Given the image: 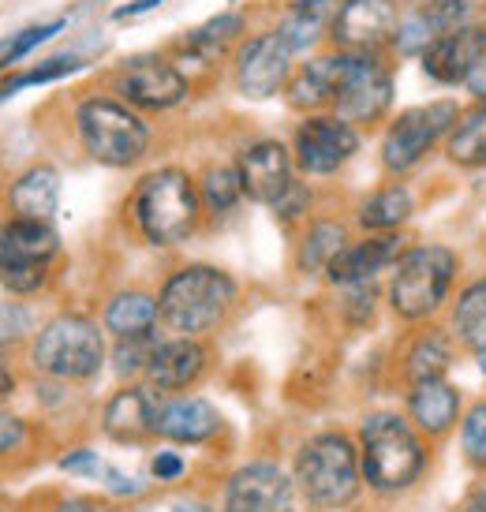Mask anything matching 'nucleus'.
I'll return each instance as SVG.
<instances>
[{
    "label": "nucleus",
    "mask_w": 486,
    "mask_h": 512,
    "mask_svg": "<svg viewBox=\"0 0 486 512\" xmlns=\"http://www.w3.org/2000/svg\"><path fill=\"white\" fill-rule=\"evenodd\" d=\"M359 468L363 483L378 494H401L419 483L427 468V445L412 419L397 412H371L359 427Z\"/></svg>",
    "instance_id": "1"
},
{
    "label": "nucleus",
    "mask_w": 486,
    "mask_h": 512,
    "mask_svg": "<svg viewBox=\"0 0 486 512\" xmlns=\"http://www.w3.org/2000/svg\"><path fill=\"white\" fill-rule=\"evenodd\" d=\"M236 296H240V288L225 270L206 266V262L184 266L172 273L158 292L161 326L169 329L172 337H206L229 318Z\"/></svg>",
    "instance_id": "2"
},
{
    "label": "nucleus",
    "mask_w": 486,
    "mask_h": 512,
    "mask_svg": "<svg viewBox=\"0 0 486 512\" xmlns=\"http://www.w3.org/2000/svg\"><path fill=\"white\" fill-rule=\"evenodd\" d=\"M128 210L146 240L176 247L199 228L202 195L184 169H154L135 184Z\"/></svg>",
    "instance_id": "3"
},
{
    "label": "nucleus",
    "mask_w": 486,
    "mask_h": 512,
    "mask_svg": "<svg viewBox=\"0 0 486 512\" xmlns=\"http://www.w3.org/2000/svg\"><path fill=\"white\" fill-rule=\"evenodd\" d=\"M292 483L315 509H341L356 498L359 483H363L359 445L348 434H337V430L307 438L303 449L296 453Z\"/></svg>",
    "instance_id": "4"
},
{
    "label": "nucleus",
    "mask_w": 486,
    "mask_h": 512,
    "mask_svg": "<svg viewBox=\"0 0 486 512\" xmlns=\"http://www.w3.org/2000/svg\"><path fill=\"white\" fill-rule=\"evenodd\" d=\"M460 262L445 243H419L408 247L389 281V307L401 322H423L430 314L445 307V299L453 292Z\"/></svg>",
    "instance_id": "5"
},
{
    "label": "nucleus",
    "mask_w": 486,
    "mask_h": 512,
    "mask_svg": "<svg viewBox=\"0 0 486 512\" xmlns=\"http://www.w3.org/2000/svg\"><path fill=\"white\" fill-rule=\"evenodd\" d=\"M30 363L60 382H86L105 363V333L83 314H60L34 337Z\"/></svg>",
    "instance_id": "6"
},
{
    "label": "nucleus",
    "mask_w": 486,
    "mask_h": 512,
    "mask_svg": "<svg viewBox=\"0 0 486 512\" xmlns=\"http://www.w3.org/2000/svg\"><path fill=\"white\" fill-rule=\"evenodd\" d=\"M75 120L86 154L109 169H128L150 146L146 120H139V113L120 98H86Z\"/></svg>",
    "instance_id": "7"
},
{
    "label": "nucleus",
    "mask_w": 486,
    "mask_h": 512,
    "mask_svg": "<svg viewBox=\"0 0 486 512\" xmlns=\"http://www.w3.org/2000/svg\"><path fill=\"white\" fill-rule=\"evenodd\" d=\"M460 105L449 98L427 101V105H415L404 109L401 116H393L382 139V165L393 176L412 172L423 157L434 154V146H442L449 139V131L457 124Z\"/></svg>",
    "instance_id": "8"
},
{
    "label": "nucleus",
    "mask_w": 486,
    "mask_h": 512,
    "mask_svg": "<svg viewBox=\"0 0 486 512\" xmlns=\"http://www.w3.org/2000/svg\"><path fill=\"white\" fill-rule=\"evenodd\" d=\"M60 251V236L49 221L12 217L0 228V281L15 296H30L45 285L49 262Z\"/></svg>",
    "instance_id": "9"
},
{
    "label": "nucleus",
    "mask_w": 486,
    "mask_h": 512,
    "mask_svg": "<svg viewBox=\"0 0 486 512\" xmlns=\"http://www.w3.org/2000/svg\"><path fill=\"white\" fill-rule=\"evenodd\" d=\"M389 105H393V75L386 60L378 53H348L333 113L356 128H371L389 113Z\"/></svg>",
    "instance_id": "10"
},
{
    "label": "nucleus",
    "mask_w": 486,
    "mask_h": 512,
    "mask_svg": "<svg viewBox=\"0 0 486 512\" xmlns=\"http://www.w3.org/2000/svg\"><path fill=\"white\" fill-rule=\"evenodd\" d=\"M359 150V128L337 113H307L292 135V157L303 176H333Z\"/></svg>",
    "instance_id": "11"
},
{
    "label": "nucleus",
    "mask_w": 486,
    "mask_h": 512,
    "mask_svg": "<svg viewBox=\"0 0 486 512\" xmlns=\"http://www.w3.org/2000/svg\"><path fill=\"white\" fill-rule=\"evenodd\" d=\"M401 12L393 0H341L329 23V38L344 53H382L393 45Z\"/></svg>",
    "instance_id": "12"
},
{
    "label": "nucleus",
    "mask_w": 486,
    "mask_h": 512,
    "mask_svg": "<svg viewBox=\"0 0 486 512\" xmlns=\"http://www.w3.org/2000/svg\"><path fill=\"white\" fill-rule=\"evenodd\" d=\"M292 57L296 53L281 38V30H270V34H258L251 42H243L240 53H236V86H240V94L266 101L277 90H285L292 72H296Z\"/></svg>",
    "instance_id": "13"
},
{
    "label": "nucleus",
    "mask_w": 486,
    "mask_h": 512,
    "mask_svg": "<svg viewBox=\"0 0 486 512\" xmlns=\"http://www.w3.org/2000/svg\"><path fill=\"white\" fill-rule=\"evenodd\" d=\"M116 90H120V101H128L131 109L161 113V109H172L187 98V79L172 68L169 60L135 57L124 64V72L116 75Z\"/></svg>",
    "instance_id": "14"
},
{
    "label": "nucleus",
    "mask_w": 486,
    "mask_h": 512,
    "mask_svg": "<svg viewBox=\"0 0 486 512\" xmlns=\"http://www.w3.org/2000/svg\"><path fill=\"white\" fill-rule=\"evenodd\" d=\"M292 479L277 464H247L229 479L221 512H288L292 509Z\"/></svg>",
    "instance_id": "15"
},
{
    "label": "nucleus",
    "mask_w": 486,
    "mask_h": 512,
    "mask_svg": "<svg viewBox=\"0 0 486 512\" xmlns=\"http://www.w3.org/2000/svg\"><path fill=\"white\" fill-rule=\"evenodd\" d=\"M236 169L243 176V191L255 202H266V206H273L288 187L296 184V157L277 139L251 143L236 157Z\"/></svg>",
    "instance_id": "16"
},
{
    "label": "nucleus",
    "mask_w": 486,
    "mask_h": 512,
    "mask_svg": "<svg viewBox=\"0 0 486 512\" xmlns=\"http://www.w3.org/2000/svg\"><path fill=\"white\" fill-rule=\"evenodd\" d=\"M408 251V240L401 232H367L363 240L348 243L341 255L333 258V266L326 270V277L333 285H359V281H374L382 270L397 266V258Z\"/></svg>",
    "instance_id": "17"
},
{
    "label": "nucleus",
    "mask_w": 486,
    "mask_h": 512,
    "mask_svg": "<svg viewBox=\"0 0 486 512\" xmlns=\"http://www.w3.org/2000/svg\"><path fill=\"white\" fill-rule=\"evenodd\" d=\"M344 68H348V53H344V49H333V53L303 60L285 86L288 105L300 109V113H322V109H329V105L337 101Z\"/></svg>",
    "instance_id": "18"
},
{
    "label": "nucleus",
    "mask_w": 486,
    "mask_h": 512,
    "mask_svg": "<svg viewBox=\"0 0 486 512\" xmlns=\"http://www.w3.org/2000/svg\"><path fill=\"white\" fill-rule=\"evenodd\" d=\"M468 23V0H423V8L401 15L393 49L401 57H423L442 34Z\"/></svg>",
    "instance_id": "19"
},
{
    "label": "nucleus",
    "mask_w": 486,
    "mask_h": 512,
    "mask_svg": "<svg viewBox=\"0 0 486 512\" xmlns=\"http://www.w3.org/2000/svg\"><path fill=\"white\" fill-rule=\"evenodd\" d=\"M483 49H486V27L464 23V27L442 34L423 53V72L442 86H464L468 72L475 68V60L483 57Z\"/></svg>",
    "instance_id": "20"
},
{
    "label": "nucleus",
    "mask_w": 486,
    "mask_h": 512,
    "mask_svg": "<svg viewBox=\"0 0 486 512\" xmlns=\"http://www.w3.org/2000/svg\"><path fill=\"white\" fill-rule=\"evenodd\" d=\"M161 393L154 385H124L116 389L105 412H101V430L120 445L154 438V415H158Z\"/></svg>",
    "instance_id": "21"
},
{
    "label": "nucleus",
    "mask_w": 486,
    "mask_h": 512,
    "mask_svg": "<svg viewBox=\"0 0 486 512\" xmlns=\"http://www.w3.org/2000/svg\"><path fill=\"white\" fill-rule=\"evenodd\" d=\"M221 430V412L202 397H169L161 393L158 415H154V438L180 441V445H202Z\"/></svg>",
    "instance_id": "22"
},
{
    "label": "nucleus",
    "mask_w": 486,
    "mask_h": 512,
    "mask_svg": "<svg viewBox=\"0 0 486 512\" xmlns=\"http://www.w3.org/2000/svg\"><path fill=\"white\" fill-rule=\"evenodd\" d=\"M206 363H210V352H206V344L199 337L158 341L154 359L146 367V385H154L158 393H180V389L199 382Z\"/></svg>",
    "instance_id": "23"
},
{
    "label": "nucleus",
    "mask_w": 486,
    "mask_h": 512,
    "mask_svg": "<svg viewBox=\"0 0 486 512\" xmlns=\"http://www.w3.org/2000/svg\"><path fill=\"white\" fill-rule=\"evenodd\" d=\"M408 419L423 438H445L460 423V393L445 378L415 382L408 389Z\"/></svg>",
    "instance_id": "24"
},
{
    "label": "nucleus",
    "mask_w": 486,
    "mask_h": 512,
    "mask_svg": "<svg viewBox=\"0 0 486 512\" xmlns=\"http://www.w3.org/2000/svg\"><path fill=\"white\" fill-rule=\"evenodd\" d=\"M60 202V176L49 165L19 172L8 187V210L12 217H30V221H53Z\"/></svg>",
    "instance_id": "25"
},
{
    "label": "nucleus",
    "mask_w": 486,
    "mask_h": 512,
    "mask_svg": "<svg viewBox=\"0 0 486 512\" xmlns=\"http://www.w3.org/2000/svg\"><path fill=\"white\" fill-rule=\"evenodd\" d=\"M158 322H161L158 296L139 292V288L116 292V296L105 303V311H101V326L109 329L116 341H120V337H146V333H154Z\"/></svg>",
    "instance_id": "26"
},
{
    "label": "nucleus",
    "mask_w": 486,
    "mask_h": 512,
    "mask_svg": "<svg viewBox=\"0 0 486 512\" xmlns=\"http://www.w3.org/2000/svg\"><path fill=\"white\" fill-rule=\"evenodd\" d=\"M449 333L460 348L483 352L486 348V273L460 288L449 311Z\"/></svg>",
    "instance_id": "27"
},
{
    "label": "nucleus",
    "mask_w": 486,
    "mask_h": 512,
    "mask_svg": "<svg viewBox=\"0 0 486 512\" xmlns=\"http://www.w3.org/2000/svg\"><path fill=\"white\" fill-rule=\"evenodd\" d=\"M445 157L457 169H483L486 165V101L460 109L457 124L445 139Z\"/></svg>",
    "instance_id": "28"
},
{
    "label": "nucleus",
    "mask_w": 486,
    "mask_h": 512,
    "mask_svg": "<svg viewBox=\"0 0 486 512\" xmlns=\"http://www.w3.org/2000/svg\"><path fill=\"white\" fill-rule=\"evenodd\" d=\"M457 359V344H453V333H438L430 329L423 337H415L408 344V356H404V378L408 382H430V378H445L449 367Z\"/></svg>",
    "instance_id": "29"
},
{
    "label": "nucleus",
    "mask_w": 486,
    "mask_h": 512,
    "mask_svg": "<svg viewBox=\"0 0 486 512\" xmlns=\"http://www.w3.org/2000/svg\"><path fill=\"white\" fill-rule=\"evenodd\" d=\"M415 210V195L404 184L378 187L371 199H363L359 206V225L367 232H393L401 228Z\"/></svg>",
    "instance_id": "30"
},
{
    "label": "nucleus",
    "mask_w": 486,
    "mask_h": 512,
    "mask_svg": "<svg viewBox=\"0 0 486 512\" xmlns=\"http://www.w3.org/2000/svg\"><path fill=\"white\" fill-rule=\"evenodd\" d=\"M344 247H348V228H344L341 221L322 217V221H311V228L303 232L296 262H300L303 273L329 270V266H333V258L341 255Z\"/></svg>",
    "instance_id": "31"
},
{
    "label": "nucleus",
    "mask_w": 486,
    "mask_h": 512,
    "mask_svg": "<svg viewBox=\"0 0 486 512\" xmlns=\"http://www.w3.org/2000/svg\"><path fill=\"white\" fill-rule=\"evenodd\" d=\"M199 195H202V210H210L214 217L236 210V202L247 195L240 169L236 165H210L199 180Z\"/></svg>",
    "instance_id": "32"
},
{
    "label": "nucleus",
    "mask_w": 486,
    "mask_h": 512,
    "mask_svg": "<svg viewBox=\"0 0 486 512\" xmlns=\"http://www.w3.org/2000/svg\"><path fill=\"white\" fill-rule=\"evenodd\" d=\"M154 348H158L154 333H146V337H120L113 348V370L120 378H146Z\"/></svg>",
    "instance_id": "33"
},
{
    "label": "nucleus",
    "mask_w": 486,
    "mask_h": 512,
    "mask_svg": "<svg viewBox=\"0 0 486 512\" xmlns=\"http://www.w3.org/2000/svg\"><path fill=\"white\" fill-rule=\"evenodd\" d=\"M460 449L475 471H486V400H475L468 415H460Z\"/></svg>",
    "instance_id": "34"
},
{
    "label": "nucleus",
    "mask_w": 486,
    "mask_h": 512,
    "mask_svg": "<svg viewBox=\"0 0 486 512\" xmlns=\"http://www.w3.org/2000/svg\"><path fill=\"white\" fill-rule=\"evenodd\" d=\"M79 68V60H68V57H57L53 64H42V68H30V72L15 75V79H8V83H0V98H8V94H15V90H23V86L30 83H49V79H60V75H68Z\"/></svg>",
    "instance_id": "35"
},
{
    "label": "nucleus",
    "mask_w": 486,
    "mask_h": 512,
    "mask_svg": "<svg viewBox=\"0 0 486 512\" xmlns=\"http://www.w3.org/2000/svg\"><path fill=\"white\" fill-rule=\"evenodd\" d=\"M64 27V23H45V27H30V30H23L19 38H12V42H4L0 45V64H19V60L27 57L30 49H38L42 42H49L57 30Z\"/></svg>",
    "instance_id": "36"
},
{
    "label": "nucleus",
    "mask_w": 486,
    "mask_h": 512,
    "mask_svg": "<svg viewBox=\"0 0 486 512\" xmlns=\"http://www.w3.org/2000/svg\"><path fill=\"white\" fill-rule=\"evenodd\" d=\"M30 329V311L19 299H0V348L15 344L19 337H27Z\"/></svg>",
    "instance_id": "37"
},
{
    "label": "nucleus",
    "mask_w": 486,
    "mask_h": 512,
    "mask_svg": "<svg viewBox=\"0 0 486 512\" xmlns=\"http://www.w3.org/2000/svg\"><path fill=\"white\" fill-rule=\"evenodd\" d=\"M348 288V303H344V314L352 322H367L374 314V299H378V288L374 281H359V285H344Z\"/></svg>",
    "instance_id": "38"
},
{
    "label": "nucleus",
    "mask_w": 486,
    "mask_h": 512,
    "mask_svg": "<svg viewBox=\"0 0 486 512\" xmlns=\"http://www.w3.org/2000/svg\"><path fill=\"white\" fill-rule=\"evenodd\" d=\"M240 27H243L240 15H221V19H210L206 27H199L195 34H191V45H221L225 38H232Z\"/></svg>",
    "instance_id": "39"
},
{
    "label": "nucleus",
    "mask_w": 486,
    "mask_h": 512,
    "mask_svg": "<svg viewBox=\"0 0 486 512\" xmlns=\"http://www.w3.org/2000/svg\"><path fill=\"white\" fill-rule=\"evenodd\" d=\"M307 206H311V191H307V187L296 180V184L288 187L281 199L273 202V214H277V221H296V217H300Z\"/></svg>",
    "instance_id": "40"
},
{
    "label": "nucleus",
    "mask_w": 486,
    "mask_h": 512,
    "mask_svg": "<svg viewBox=\"0 0 486 512\" xmlns=\"http://www.w3.org/2000/svg\"><path fill=\"white\" fill-rule=\"evenodd\" d=\"M27 441V423L12 412H0V453H12Z\"/></svg>",
    "instance_id": "41"
},
{
    "label": "nucleus",
    "mask_w": 486,
    "mask_h": 512,
    "mask_svg": "<svg viewBox=\"0 0 486 512\" xmlns=\"http://www.w3.org/2000/svg\"><path fill=\"white\" fill-rule=\"evenodd\" d=\"M154 479H161V483H172V479H180L184 475V460L176 453H169V449H161L158 456H154Z\"/></svg>",
    "instance_id": "42"
},
{
    "label": "nucleus",
    "mask_w": 486,
    "mask_h": 512,
    "mask_svg": "<svg viewBox=\"0 0 486 512\" xmlns=\"http://www.w3.org/2000/svg\"><path fill=\"white\" fill-rule=\"evenodd\" d=\"M464 86H468V94H472L475 101H486V49H483V57L475 60V68L468 72Z\"/></svg>",
    "instance_id": "43"
},
{
    "label": "nucleus",
    "mask_w": 486,
    "mask_h": 512,
    "mask_svg": "<svg viewBox=\"0 0 486 512\" xmlns=\"http://www.w3.org/2000/svg\"><path fill=\"white\" fill-rule=\"evenodd\" d=\"M57 512H124V509L101 505V501H94V498H72V501H64Z\"/></svg>",
    "instance_id": "44"
},
{
    "label": "nucleus",
    "mask_w": 486,
    "mask_h": 512,
    "mask_svg": "<svg viewBox=\"0 0 486 512\" xmlns=\"http://www.w3.org/2000/svg\"><path fill=\"white\" fill-rule=\"evenodd\" d=\"M94 464H98V460H94V453H75V456H64V460H60V468H68V471H75V468H94Z\"/></svg>",
    "instance_id": "45"
},
{
    "label": "nucleus",
    "mask_w": 486,
    "mask_h": 512,
    "mask_svg": "<svg viewBox=\"0 0 486 512\" xmlns=\"http://www.w3.org/2000/svg\"><path fill=\"white\" fill-rule=\"evenodd\" d=\"M12 389H15V374H12V367L4 363V356H0V400L8 397Z\"/></svg>",
    "instance_id": "46"
},
{
    "label": "nucleus",
    "mask_w": 486,
    "mask_h": 512,
    "mask_svg": "<svg viewBox=\"0 0 486 512\" xmlns=\"http://www.w3.org/2000/svg\"><path fill=\"white\" fill-rule=\"evenodd\" d=\"M172 512H214V509H206V505H176Z\"/></svg>",
    "instance_id": "47"
},
{
    "label": "nucleus",
    "mask_w": 486,
    "mask_h": 512,
    "mask_svg": "<svg viewBox=\"0 0 486 512\" xmlns=\"http://www.w3.org/2000/svg\"><path fill=\"white\" fill-rule=\"evenodd\" d=\"M472 498H475V501H479V505H483V509H486V483H483V486H479V490H475Z\"/></svg>",
    "instance_id": "48"
},
{
    "label": "nucleus",
    "mask_w": 486,
    "mask_h": 512,
    "mask_svg": "<svg viewBox=\"0 0 486 512\" xmlns=\"http://www.w3.org/2000/svg\"><path fill=\"white\" fill-rule=\"evenodd\" d=\"M460 512H486V509H483V505H479V501L472 498V501H468V505H464V509H460Z\"/></svg>",
    "instance_id": "49"
},
{
    "label": "nucleus",
    "mask_w": 486,
    "mask_h": 512,
    "mask_svg": "<svg viewBox=\"0 0 486 512\" xmlns=\"http://www.w3.org/2000/svg\"><path fill=\"white\" fill-rule=\"evenodd\" d=\"M475 356H479V370L486 374V348H483V352H475Z\"/></svg>",
    "instance_id": "50"
}]
</instances>
